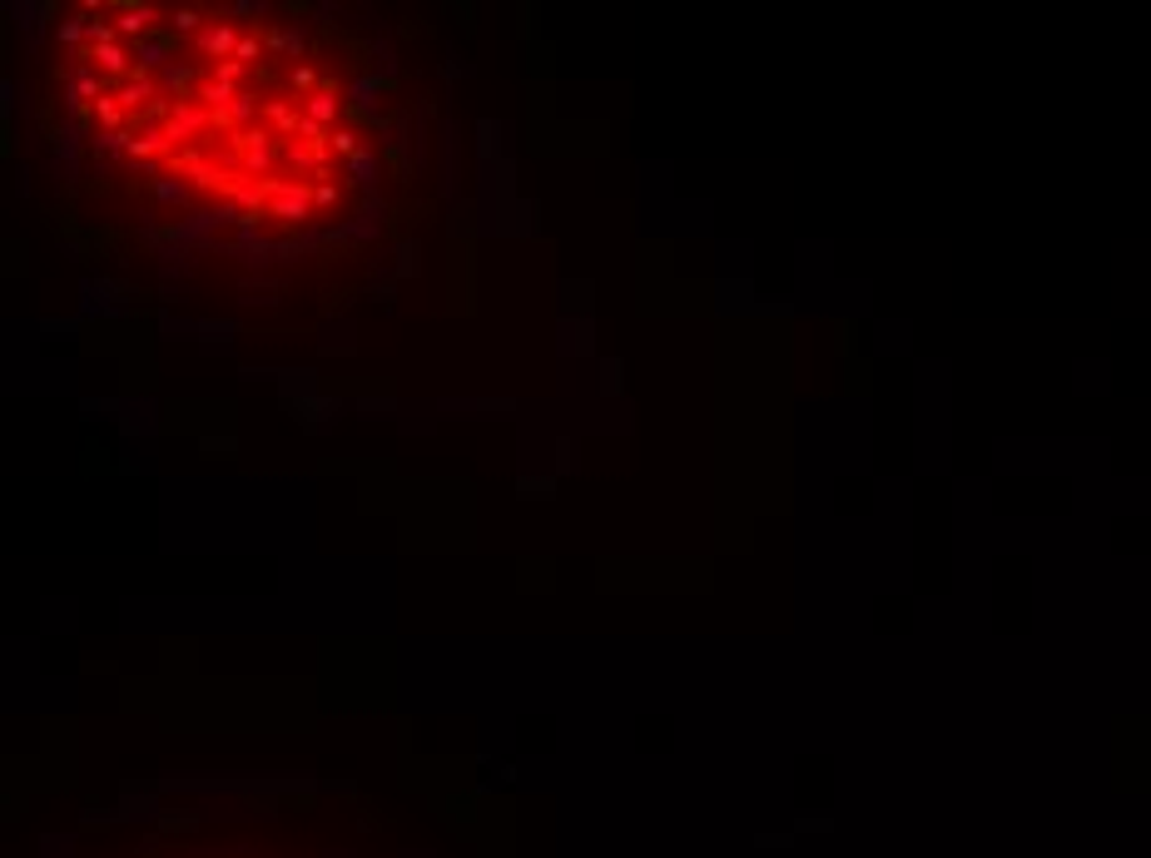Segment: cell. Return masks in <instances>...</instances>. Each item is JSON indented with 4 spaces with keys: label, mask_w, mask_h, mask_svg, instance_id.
<instances>
[{
    "label": "cell",
    "mask_w": 1151,
    "mask_h": 858,
    "mask_svg": "<svg viewBox=\"0 0 1151 858\" xmlns=\"http://www.w3.org/2000/svg\"><path fill=\"white\" fill-rule=\"evenodd\" d=\"M104 25V70L115 90L80 94L100 109H139V125L110 129L119 150L249 223H308L338 198L363 159V134L343 125L353 105L318 60H298L273 25L229 15L129 5Z\"/></svg>",
    "instance_id": "cell-1"
}]
</instances>
